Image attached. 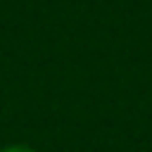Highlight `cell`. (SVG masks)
Masks as SVG:
<instances>
[{
    "instance_id": "obj_1",
    "label": "cell",
    "mask_w": 152,
    "mask_h": 152,
    "mask_svg": "<svg viewBox=\"0 0 152 152\" xmlns=\"http://www.w3.org/2000/svg\"><path fill=\"white\" fill-rule=\"evenodd\" d=\"M0 152H38V150H33V147H28V145H7V147H2Z\"/></svg>"
}]
</instances>
